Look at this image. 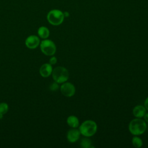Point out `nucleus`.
<instances>
[{"label": "nucleus", "mask_w": 148, "mask_h": 148, "mask_svg": "<svg viewBox=\"0 0 148 148\" xmlns=\"http://www.w3.org/2000/svg\"><path fill=\"white\" fill-rule=\"evenodd\" d=\"M147 124L142 118H135L132 120L128 125V130L130 133L134 136H139L143 134L146 130Z\"/></svg>", "instance_id": "f257e3e1"}, {"label": "nucleus", "mask_w": 148, "mask_h": 148, "mask_svg": "<svg viewBox=\"0 0 148 148\" xmlns=\"http://www.w3.org/2000/svg\"><path fill=\"white\" fill-rule=\"evenodd\" d=\"M79 127V130L81 135L88 138L94 135L98 128L97 123L92 120H85Z\"/></svg>", "instance_id": "f03ea898"}, {"label": "nucleus", "mask_w": 148, "mask_h": 148, "mask_svg": "<svg viewBox=\"0 0 148 148\" xmlns=\"http://www.w3.org/2000/svg\"><path fill=\"white\" fill-rule=\"evenodd\" d=\"M52 77L54 82L58 84L66 82L69 78V72L63 66H57L52 72Z\"/></svg>", "instance_id": "7ed1b4c3"}, {"label": "nucleus", "mask_w": 148, "mask_h": 148, "mask_svg": "<svg viewBox=\"0 0 148 148\" xmlns=\"http://www.w3.org/2000/svg\"><path fill=\"white\" fill-rule=\"evenodd\" d=\"M47 21L53 25H59L62 23L64 20V13L58 9L50 10L47 15Z\"/></svg>", "instance_id": "20e7f679"}, {"label": "nucleus", "mask_w": 148, "mask_h": 148, "mask_svg": "<svg viewBox=\"0 0 148 148\" xmlns=\"http://www.w3.org/2000/svg\"><path fill=\"white\" fill-rule=\"evenodd\" d=\"M42 52L46 56H53L56 51L55 43L51 40L45 39L42 41L40 45Z\"/></svg>", "instance_id": "39448f33"}, {"label": "nucleus", "mask_w": 148, "mask_h": 148, "mask_svg": "<svg viewBox=\"0 0 148 148\" xmlns=\"http://www.w3.org/2000/svg\"><path fill=\"white\" fill-rule=\"evenodd\" d=\"M61 94L66 97H71L73 96L76 92L75 86L70 82H64L60 87Z\"/></svg>", "instance_id": "423d86ee"}, {"label": "nucleus", "mask_w": 148, "mask_h": 148, "mask_svg": "<svg viewBox=\"0 0 148 148\" xmlns=\"http://www.w3.org/2000/svg\"><path fill=\"white\" fill-rule=\"evenodd\" d=\"M80 132L77 128H72L66 134V138L70 143H75L79 140L80 136Z\"/></svg>", "instance_id": "0eeeda50"}, {"label": "nucleus", "mask_w": 148, "mask_h": 148, "mask_svg": "<svg viewBox=\"0 0 148 148\" xmlns=\"http://www.w3.org/2000/svg\"><path fill=\"white\" fill-rule=\"evenodd\" d=\"M39 38L36 35H30L25 40V43L26 46L29 49H35L39 45Z\"/></svg>", "instance_id": "6e6552de"}, {"label": "nucleus", "mask_w": 148, "mask_h": 148, "mask_svg": "<svg viewBox=\"0 0 148 148\" xmlns=\"http://www.w3.org/2000/svg\"><path fill=\"white\" fill-rule=\"evenodd\" d=\"M53 72L52 65L49 63H46L43 64L39 69L40 75L43 77H49Z\"/></svg>", "instance_id": "1a4fd4ad"}, {"label": "nucleus", "mask_w": 148, "mask_h": 148, "mask_svg": "<svg viewBox=\"0 0 148 148\" xmlns=\"http://www.w3.org/2000/svg\"><path fill=\"white\" fill-rule=\"evenodd\" d=\"M146 110L144 105H138L134 108L132 113L135 118H142L146 113Z\"/></svg>", "instance_id": "9d476101"}, {"label": "nucleus", "mask_w": 148, "mask_h": 148, "mask_svg": "<svg viewBox=\"0 0 148 148\" xmlns=\"http://www.w3.org/2000/svg\"><path fill=\"white\" fill-rule=\"evenodd\" d=\"M66 123L71 128H75L79 126V120L78 118L74 115H71L68 116L66 119Z\"/></svg>", "instance_id": "9b49d317"}, {"label": "nucleus", "mask_w": 148, "mask_h": 148, "mask_svg": "<svg viewBox=\"0 0 148 148\" xmlns=\"http://www.w3.org/2000/svg\"><path fill=\"white\" fill-rule=\"evenodd\" d=\"M38 35L42 39H46L49 36L50 31L49 29L44 26H42L39 28L38 30Z\"/></svg>", "instance_id": "f8f14e48"}, {"label": "nucleus", "mask_w": 148, "mask_h": 148, "mask_svg": "<svg viewBox=\"0 0 148 148\" xmlns=\"http://www.w3.org/2000/svg\"><path fill=\"white\" fill-rule=\"evenodd\" d=\"M80 145L83 148H90V147H94L92 146V141L90 139L88 138V137H85L82 139Z\"/></svg>", "instance_id": "ddd939ff"}, {"label": "nucleus", "mask_w": 148, "mask_h": 148, "mask_svg": "<svg viewBox=\"0 0 148 148\" xmlns=\"http://www.w3.org/2000/svg\"><path fill=\"white\" fill-rule=\"evenodd\" d=\"M132 145L136 148H139L143 145V141L138 136H134L132 139Z\"/></svg>", "instance_id": "4468645a"}, {"label": "nucleus", "mask_w": 148, "mask_h": 148, "mask_svg": "<svg viewBox=\"0 0 148 148\" xmlns=\"http://www.w3.org/2000/svg\"><path fill=\"white\" fill-rule=\"evenodd\" d=\"M9 109L8 105L5 102H2L0 103V115L2 116L5 114Z\"/></svg>", "instance_id": "2eb2a0df"}, {"label": "nucleus", "mask_w": 148, "mask_h": 148, "mask_svg": "<svg viewBox=\"0 0 148 148\" xmlns=\"http://www.w3.org/2000/svg\"><path fill=\"white\" fill-rule=\"evenodd\" d=\"M58 88H59L58 83H57L56 82H54V83H52V84H51L50 86V89L53 91H57L58 89Z\"/></svg>", "instance_id": "dca6fc26"}, {"label": "nucleus", "mask_w": 148, "mask_h": 148, "mask_svg": "<svg viewBox=\"0 0 148 148\" xmlns=\"http://www.w3.org/2000/svg\"><path fill=\"white\" fill-rule=\"evenodd\" d=\"M57 59L56 57L54 56H53L51 57L50 58V60H49V64H50L51 65H54L57 63Z\"/></svg>", "instance_id": "f3484780"}, {"label": "nucleus", "mask_w": 148, "mask_h": 148, "mask_svg": "<svg viewBox=\"0 0 148 148\" xmlns=\"http://www.w3.org/2000/svg\"><path fill=\"white\" fill-rule=\"evenodd\" d=\"M144 106L146 109V110H148V97L146 98L144 102Z\"/></svg>", "instance_id": "a211bd4d"}, {"label": "nucleus", "mask_w": 148, "mask_h": 148, "mask_svg": "<svg viewBox=\"0 0 148 148\" xmlns=\"http://www.w3.org/2000/svg\"><path fill=\"white\" fill-rule=\"evenodd\" d=\"M143 118H144V120L146 122L148 123V113H145V114L143 116Z\"/></svg>", "instance_id": "6ab92c4d"}, {"label": "nucleus", "mask_w": 148, "mask_h": 148, "mask_svg": "<svg viewBox=\"0 0 148 148\" xmlns=\"http://www.w3.org/2000/svg\"><path fill=\"white\" fill-rule=\"evenodd\" d=\"M64 13V17H68L69 16V12H65L63 13Z\"/></svg>", "instance_id": "aec40b11"}]
</instances>
